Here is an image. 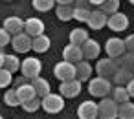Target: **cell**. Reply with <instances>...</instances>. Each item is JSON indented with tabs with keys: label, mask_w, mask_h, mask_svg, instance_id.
I'll use <instances>...</instances> for the list:
<instances>
[{
	"label": "cell",
	"mask_w": 134,
	"mask_h": 119,
	"mask_svg": "<svg viewBox=\"0 0 134 119\" xmlns=\"http://www.w3.org/2000/svg\"><path fill=\"white\" fill-rule=\"evenodd\" d=\"M118 117L119 119H134V103H123L118 104Z\"/></svg>",
	"instance_id": "obj_28"
},
{
	"label": "cell",
	"mask_w": 134,
	"mask_h": 119,
	"mask_svg": "<svg viewBox=\"0 0 134 119\" xmlns=\"http://www.w3.org/2000/svg\"><path fill=\"white\" fill-rule=\"evenodd\" d=\"M132 79H134V73L127 72V70H121V68H118V72L112 75V81H114L116 86H127Z\"/></svg>",
	"instance_id": "obj_23"
},
{
	"label": "cell",
	"mask_w": 134,
	"mask_h": 119,
	"mask_svg": "<svg viewBox=\"0 0 134 119\" xmlns=\"http://www.w3.org/2000/svg\"><path fill=\"white\" fill-rule=\"evenodd\" d=\"M130 4H132V6H134V0H130Z\"/></svg>",
	"instance_id": "obj_39"
},
{
	"label": "cell",
	"mask_w": 134,
	"mask_h": 119,
	"mask_svg": "<svg viewBox=\"0 0 134 119\" xmlns=\"http://www.w3.org/2000/svg\"><path fill=\"white\" fill-rule=\"evenodd\" d=\"M110 99L116 103V104H123V103H129L130 101V95L127 93V90H125V86H114L112 88V92H110Z\"/></svg>",
	"instance_id": "obj_25"
},
{
	"label": "cell",
	"mask_w": 134,
	"mask_h": 119,
	"mask_svg": "<svg viewBox=\"0 0 134 119\" xmlns=\"http://www.w3.org/2000/svg\"><path fill=\"white\" fill-rule=\"evenodd\" d=\"M26 112H30V114H33V112H37L39 108H41V99L37 97V99H31V101H28V103H22L20 104Z\"/></svg>",
	"instance_id": "obj_33"
},
{
	"label": "cell",
	"mask_w": 134,
	"mask_h": 119,
	"mask_svg": "<svg viewBox=\"0 0 134 119\" xmlns=\"http://www.w3.org/2000/svg\"><path fill=\"white\" fill-rule=\"evenodd\" d=\"M116 62H118V68L127 70V72H134V53L125 51L119 59H116Z\"/></svg>",
	"instance_id": "obj_27"
},
{
	"label": "cell",
	"mask_w": 134,
	"mask_h": 119,
	"mask_svg": "<svg viewBox=\"0 0 134 119\" xmlns=\"http://www.w3.org/2000/svg\"><path fill=\"white\" fill-rule=\"evenodd\" d=\"M11 48L17 53H26L31 50V39L26 33H19V35L11 37Z\"/></svg>",
	"instance_id": "obj_14"
},
{
	"label": "cell",
	"mask_w": 134,
	"mask_h": 119,
	"mask_svg": "<svg viewBox=\"0 0 134 119\" xmlns=\"http://www.w3.org/2000/svg\"><path fill=\"white\" fill-rule=\"evenodd\" d=\"M31 86H33V90H35V93H37V97L39 99H42L44 95H48V93H52L50 90V82L44 79V77H37V79H33L31 81Z\"/></svg>",
	"instance_id": "obj_20"
},
{
	"label": "cell",
	"mask_w": 134,
	"mask_h": 119,
	"mask_svg": "<svg viewBox=\"0 0 134 119\" xmlns=\"http://www.w3.org/2000/svg\"><path fill=\"white\" fill-rule=\"evenodd\" d=\"M123 42H125V51L134 53V35H129L127 39H123Z\"/></svg>",
	"instance_id": "obj_35"
},
{
	"label": "cell",
	"mask_w": 134,
	"mask_h": 119,
	"mask_svg": "<svg viewBox=\"0 0 134 119\" xmlns=\"http://www.w3.org/2000/svg\"><path fill=\"white\" fill-rule=\"evenodd\" d=\"M4 55H6V53H2V50H0V70L4 68Z\"/></svg>",
	"instance_id": "obj_38"
},
{
	"label": "cell",
	"mask_w": 134,
	"mask_h": 119,
	"mask_svg": "<svg viewBox=\"0 0 134 119\" xmlns=\"http://www.w3.org/2000/svg\"><path fill=\"white\" fill-rule=\"evenodd\" d=\"M68 39H70V44L81 48L90 37H88V31H86L85 28H74V29L70 31V35H68Z\"/></svg>",
	"instance_id": "obj_19"
},
{
	"label": "cell",
	"mask_w": 134,
	"mask_h": 119,
	"mask_svg": "<svg viewBox=\"0 0 134 119\" xmlns=\"http://www.w3.org/2000/svg\"><path fill=\"white\" fill-rule=\"evenodd\" d=\"M11 44V35L4 29V28H0V50H2L4 46Z\"/></svg>",
	"instance_id": "obj_34"
},
{
	"label": "cell",
	"mask_w": 134,
	"mask_h": 119,
	"mask_svg": "<svg viewBox=\"0 0 134 119\" xmlns=\"http://www.w3.org/2000/svg\"><path fill=\"white\" fill-rule=\"evenodd\" d=\"M0 119H4V117H2V115H0Z\"/></svg>",
	"instance_id": "obj_40"
},
{
	"label": "cell",
	"mask_w": 134,
	"mask_h": 119,
	"mask_svg": "<svg viewBox=\"0 0 134 119\" xmlns=\"http://www.w3.org/2000/svg\"><path fill=\"white\" fill-rule=\"evenodd\" d=\"M81 88H83V86H81V82H79L77 79L66 81V82H61V86H59V95L74 99V97H77V95L81 93Z\"/></svg>",
	"instance_id": "obj_12"
},
{
	"label": "cell",
	"mask_w": 134,
	"mask_h": 119,
	"mask_svg": "<svg viewBox=\"0 0 134 119\" xmlns=\"http://www.w3.org/2000/svg\"><path fill=\"white\" fill-rule=\"evenodd\" d=\"M30 81L26 79V77H19V79H15V86L19 88V86H22V84H28Z\"/></svg>",
	"instance_id": "obj_37"
},
{
	"label": "cell",
	"mask_w": 134,
	"mask_h": 119,
	"mask_svg": "<svg viewBox=\"0 0 134 119\" xmlns=\"http://www.w3.org/2000/svg\"><path fill=\"white\" fill-rule=\"evenodd\" d=\"M96 72H97V77H103V79H108L112 77L116 72H118V62L114 59H99L97 64H96Z\"/></svg>",
	"instance_id": "obj_7"
},
{
	"label": "cell",
	"mask_w": 134,
	"mask_h": 119,
	"mask_svg": "<svg viewBox=\"0 0 134 119\" xmlns=\"http://www.w3.org/2000/svg\"><path fill=\"white\" fill-rule=\"evenodd\" d=\"M41 108L48 114H59L64 108V97L59 93H48L41 99Z\"/></svg>",
	"instance_id": "obj_3"
},
{
	"label": "cell",
	"mask_w": 134,
	"mask_h": 119,
	"mask_svg": "<svg viewBox=\"0 0 134 119\" xmlns=\"http://www.w3.org/2000/svg\"><path fill=\"white\" fill-rule=\"evenodd\" d=\"M20 72H22V77L26 79H37L41 77V72H42V62L37 59V57H28L20 62Z\"/></svg>",
	"instance_id": "obj_2"
},
{
	"label": "cell",
	"mask_w": 134,
	"mask_h": 119,
	"mask_svg": "<svg viewBox=\"0 0 134 119\" xmlns=\"http://www.w3.org/2000/svg\"><path fill=\"white\" fill-rule=\"evenodd\" d=\"M4 70H8L9 73H15L17 70H20V61L15 53H6L4 55Z\"/></svg>",
	"instance_id": "obj_26"
},
{
	"label": "cell",
	"mask_w": 134,
	"mask_h": 119,
	"mask_svg": "<svg viewBox=\"0 0 134 119\" xmlns=\"http://www.w3.org/2000/svg\"><path fill=\"white\" fill-rule=\"evenodd\" d=\"M99 11H103L107 17L118 13L119 11V0H103V4L99 6Z\"/></svg>",
	"instance_id": "obj_29"
},
{
	"label": "cell",
	"mask_w": 134,
	"mask_h": 119,
	"mask_svg": "<svg viewBox=\"0 0 134 119\" xmlns=\"http://www.w3.org/2000/svg\"><path fill=\"white\" fill-rule=\"evenodd\" d=\"M107 20H108V17L103 13V11H99V9H96V11H92L90 13V17H88V28L90 29H94V31H97V29H103L105 26H107Z\"/></svg>",
	"instance_id": "obj_17"
},
{
	"label": "cell",
	"mask_w": 134,
	"mask_h": 119,
	"mask_svg": "<svg viewBox=\"0 0 134 119\" xmlns=\"http://www.w3.org/2000/svg\"><path fill=\"white\" fill-rule=\"evenodd\" d=\"M132 73H134V72H132Z\"/></svg>",
	"instance_id": "obj_41"
},
{
	"label": "cell",
	"mask_w": 134,
	"mask_h": 119,
	"mask_svg": "<svg viewBox=\"0 0 134 119\" xmlns=\"http://www.w3.org/2000/svg\"><path fill=\"white\" fill-rule=\"evenodd\" d=\"M97 119H118V104L110 97L97 103Z\"/></svg>",
	"instance_id": "obj_4"
},
{
	"label": "cell",
	"mask_w": 134,
	"mask_h": 119,
	"mask_svg": "<svg viewBox=\"0 0 134 119\" xmlns=\"http://www.w3.org/2000/svg\"><path fill=\"white\" fill-rule=\"evenodd\" d=\"M55 15L61 22H68L74 19V2L70 0H61L55 4Z\"/></svg>",
	"instance_id": "obj_10"
},
{
	"label": "cell",
	"mask_w": 134,
	"mask_h": 119,
	"mask_svg": "<svg viewBox=\"0 0 134 119\" xmlns=\"http://www.w3.org/2000/svg\"><path fill=\"white\" fill-rule=\"evenodd\" d=\"M86 6H88L86 2H77L75 4V8H74V19L77 22H88V17H90L92 11Z\"/></svg>",
	"instance_id": "obj_24"
},
{
	"label": "cell",
	"mask_w": 134,
	"mask_h": 119,
	"mask_svg": "<svg viewBox=\"0 0 134 119\" xmlns=\"http://www.w3.org/2000/svg\"><path fill=\"white\" fill-rule=\"evenodd\" d=\"M81 50H83V61H92V59H97L99 57V51H101V46H99V42L97 40H94V39H88L83 46H81Z\"/></svg>",
	"instance_id": "obj_15"
},
{
	"label": "cell",
	"mask_w": 134,
	"mask_h": 119,
	"mask_svg": "<svg viewBox=\"0 0 134 119\" xmlns=\"http://www.w3.org/2000/svg\"><path fill=\"white\" fill-rule=\"evenodd\" d=\"M15 90H17L19 99H20V104H22V103H28V101H31V99H37V93H35L31 82L22 84V86H19V88H15Z\"/></svg>",
	"instance_id": "obj_21"
},
{
	"label": "cell",
	"mask_w": 134,
	"mask_h": 119,
	"mask_svg": "<svg viewBox=\"0 0 134 119\" xmlns=\"http://www.w3.org/2000/svg\"><path fill=\"white\" fill-rule=\"evenodd\" d=\"M24 33L30 39H37L44 35V22L37 17H30L28 20H24Z\"/></svg>",
	"instance_id": "obj_8"
},
{
	"label": "cell",
	"mask_w": 134,
	"mask_h": 119,
	"mask_svg": "<svg viewBox=\"0 0 134 119\" xmlns=\"http://www.w3.org/2000/svg\"><path fill=\"white\" fill-rule=\"evenodd\" d=\"M105 51H107V57L108 59H119L123 53H125V42L123 39L119 37H110L107 42H105Z\"/></svg>",
	"instance_id": "obj_6"
},
{
	"label": "cell",
	"mask_w": 134,
	"mask_h": 119,
	"mask_svg": "<svg viewBox=\"0 0 134 119\" xmlns=\"http://www.w3.org/2000/svg\"><path fill=\"white\" fill-rule=\"evenodd\" d=\"M125 90H127V93H129L130 97H134V79H132V81L125 86Z\"/></svg>",
	"instance_id": "obj_36"
},
{
	"label": "cell",
	"mask_w": 134,
	"mask_h": 119,
	"mask_svg": "<svg viewBox=\"0 0 134 119\" xmlns=\"http://www.w3.org/2000/svg\"><path fill=\"white\" fill-rule=\"evenodd\" d=\"M11 37L19 35V33H24V20L20 17H8L4 19V26H2Z\"/></svg>",
	"instance_id": "obj_13"
},
{
	"label": "cell",
	"mask_w": 134,
	"mask_h": 119,
	"mask_svg": "<svg viewBox=\"0 0 134 119\" xmlns=\"http://www.w3.org/2000/svg\"><path fill=\"white\" fill-rule=\"evenodd\" d=\"M13 81V73H9L8 70H0V88H8Z\"/></svg>",
	"instance_id": "obj_32"
},
{
	"label": "cell",
	"mask_w": 134,
	"mask_h": 119,
	"mask_svg": "<svg viewBox=\"0 0 134 119\" xmlns=\"http://www.w3.org/2000/svg\"><path fill=\"white\" fill-rule=\"evenodd\" d=\"M63 61L70 62V64H77L83 61V50L79 46H74V44H66L63 48Z\"/></svg>",
	"instance_id": "obj_11"
},
{
	"label": "cell",
	"mask_w": 134,
	"mask_h": 119,
	"mask_svg": "<svg viewBox=\"0 0 134 119\" xmlns=\"http://www.w3.org/2000/svg\"><path fill=\"white\" fill-rule=\"evenodd\" d=\"M110 92H112V82H110V79L96 77V79H90V81H88V93H90L92 97L105 99V97H108Z\"/></svg>",
	"instance_id": "obj_1"
},
{
	"label": "cell",
	"mask_w": 134,
	"mask_h": 119,
	"mask_svg": "<svg viewBox=\"0 0 134 119\" xmlns=\"http://www.w3.org/2000/svg\"><path fill=\"white\" fill-rule=\"evenodd\" d=\"M92 72H94V68L88 61H81V62L75 64V79L79 82H85V81L88 82L92 79Z\"/></svg>",
	"instance_id": "obj_18"
},
{
	"label": "cell",
	"mask_w": 134,
	"mask_h": 119,
	"mask_svg": "<svg viewBox=\"0 0 134 119\" xmlns=\"http://www.w3.org/2000/svg\"><path fill=\"white\" fill-rule=\"evenodd\" d=\"M79 119H97V103L94 101H83L77 108Z\"/></svg>",
	"instance_id": "obj_16"
},
{
	"label": "cell",
	"mask_w": 134,
	"mask_h": 119,
	"mask_svg": "<svg viewBox=\"0 0 134 119\" xmlns=\"http://www.w3.org/2000/svg\"><path fill=\"white\" fill-rule=\"evenodd\" d=\"M52 46V40L46 37V35H41L37 39H31V50L37 51V53H46Z\"/></svg>",
	"instance_id": "obj_22"
},
{
	"label": "cell",
	"mask_w": 134,
	"mask_h": 119,
	"mask_svg": "<svg viewBox=\"0 0 134 119\" xmlns=\"http://www.w3.org/2000/svg\"><path fill=\"white\" fill-rule=\"evenodd\" d=\"M53 75L55 79H59L61 82H66V81H74L75 79V64H70L66 61H61L53 66Z\"/></svg>",
	"instance_id": "obj_5"
},
{
	"label": "cell",
	"mask_w": 134,
	"mask_h": 119,
	"mask_svg": "<svg viewBox=\"0 0 134 119\" xmlns=\"http://www.w3.org/2000/svg\"><path fill=\"white\" fill-rule=\"evenodd\" d=\"M4 103L8 104V106H20V99H19V95H17V90L15 88H11V90H8L6 93H4Z\"/></svg>",
	"instance_id": "obj_30"
},
{
	"label": "cell",
	"mask_w": 134,
	"mask_h": 119,
	"mask_svg": "<svg viewBox=\"0 0 134 119\" xmlns=\"http://www.w3.org/2000/svg\"><path fill=\"white\" fill-rule=\"evenodd\" d=\"M31 6H33L37 11H50V9L55 6V2H53V0H33Z\"/></svg>",
	"instance_id": "obj_31"
},
{
	"label": "cell",
	"mask_w": 134,
	"mask_h": 119,
	"mask_svg": "<svg viewBox=\"0 0 134 119\" xmlns=\"http://www.w3.org/2000/svg\"><path fill=\"white\" fill-rule=\"evenodd\" d=\"M107 26H108L112 31L121 33V31H125V29L129 28V17H127L125 13L118 11V13H114V15H110V17H108Z\"/></svg>",
	"instance_id": "obj_9"
}]
</instances>
